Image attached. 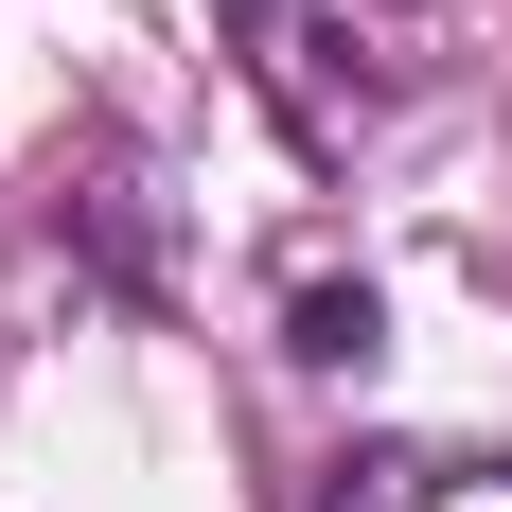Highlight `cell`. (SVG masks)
Listing matches in <instances>:
<instances>
[{"label": "cell", "mask_w": 512, "mask_h": 512, "mask_svg": "<svg viewBox=\"0 0 512 512\" xmlns=\"http://www.w3.org/2000/svg\"><path fill=\"white\" fill-rule=\"evenodd\" d=\"M212 36L248 53L265 124L301 159H371L442 89V36H424V0H212Z\"/></svg>", "instance_id": "1"}, {"label": "cell", "mask_w": 512, "mask_h": 512, "mask_svg": "<svg viewBox=\"0 0 512 512\" xmlns=\"http://www.w3.org/2000/svg\"><path fill=\"white\" fill-rule=\"evenodd\" d=\"M336 512H512V460L495 442H371V460H336Z\"/></svg>", "instance_id": "2"}, {"label": "cell", "mask_w": 512, "mask_h": 512, "mask_svg": "<svg viewBox=\"0 0 512 512\" xmlns=\"http://www.w3.org/2000/svg\"><path fill=\"white\" fill-rule=\"evenodd\" d=\"M301 354H318V371L371 354V283H301Z\"/></svg>", "instance_id": "3"}]
</instances>
